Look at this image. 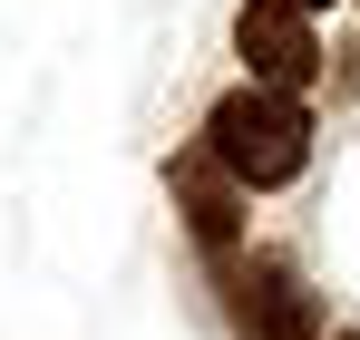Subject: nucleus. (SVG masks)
I'll use <instances>...</instances> for the list:
<instances>
[{"mask_svg":"<svg viewBox=\"0 0 360 340\" xmlns=\"http://www.w3.org/2000/svg\"><path fill=\"white\" fill-rule=\"evenodd\" d=\"M351 10H360V0H351Z\"/></svg>","mask_w":360,"mask_h":340,"instance_id":"7","label":"nucleus"},{"mask_svg":"<svg viewBox=\"0 0 360 340\" xmlns=\"http://www.w3.org/2000/svg\"><path fill=\"white\" fill-rule=\"evenodd\" d=\"M166 195H176L185 233H195L205 253H243V185L214 166V146H205V136L166 156Z\"/></svg>","mask_w":360,"mask_h":340,"instance_id":"4","label":"nucleus"},{"mask_svg":"<svg viewBox=\"0 0 360 340\" xmlns=\"http://www.w3.org/2000/svg\"><path fill=\"white\" fill-rule=\"evenodd\" d=\"M214 282H224L234 340H321V292L283 253H214Z\"/></svg>","mask_w":360,"mask_h":340,"instance_id":"2","label":"nucleus"},{"mask_svg":"<svg viewBox=\"0 0 360 340\" xmlns=\"http://www.w3.org/2000/svg\"><path fill=\"white\" fill-rule=\"evenodd\" d=\"M331 340H360V331H331Z\"/></svg>","mask_w":360,"mask_h":340,"instance_id":"6","label":"nucleus"},{"mask_svg":"<svg viewBox=\"0 0 360 340\" xmlns=\"http://www.w3.org/2000/svg\"><path fill=\"white\" fill-rule=\"evenodd\" d=\"M205 146H214V166L234 175L243 195H283V185H302V166H311V107L243 78V88H224V98L205 107Z\"/></svg>","mask_w":360,"mask_h":340,"instance_id":"1","label":"nucleus"},{"mask_svg":"<svg viewBox=\"0 0 360 340\" xmlns=\"http://www.w3.org/2000/svg\"><path fill=\"white\" fill-rule=\"evenodd\" d=\"M234 58H243L253 88H283V98L321 88V39H311V20L292 0H243L234 10Z\"/></svg>","mask_w":360,"mask_h":340,"instance_id":"3","label":"nucleus"},{"mask_svg":"<svg viewBox=\"0 0 360 340\" xmlns=\"http://www.w3.org/2000/svg\"><path fill=\"white\" fill-rule=\"evenodd\" d=\"M292 10H302V20H311V10H331V0H292Z\"/></svg>","mask_w":360,"mask_h":340,"instance_id":"5","label":"nucleus"}]
</instances>
